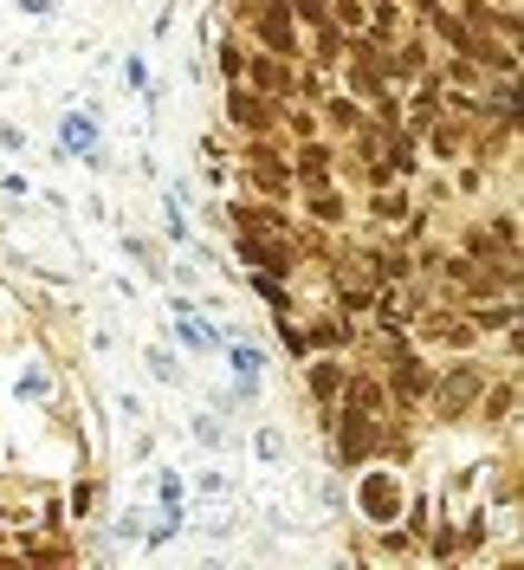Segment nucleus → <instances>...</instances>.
<instances>
[{
  "instance_id": "obj_1",
  "label": "nucleus",
  "mask_w": 524,
  "mask_h": 570,
  "mask_svg": "<svg viewBox=\"0 0 524 570\" xmlns=\"http://www.w3.org/2000/svg\"><path fill=\"white\" fill-rule=\"evenodd\" d=\"M486 376H492V363L479 351L454 356V363H434V383L421 395V415H427V422H466L473 402H479V390H486Z\"/></svg>"
},
{
  "instance_id": "obj_2",
  "label": "nucleus",
  "mask_w": 524,
  "mask_h": 570,
  "mask_svg": "<svg viewBox=\"0 0 524 570\" xmlns=\"http://www.w3.org/2000/svg\"><path fill=\"white\" fill-rule=\"evenodd\" d=\"M408 344L421 356H466V351H486V331L466 318L459 305L427 298V305H415V318H408Z\"/></svg>"
},
{
  "instance_id": "obj_3",
  "label": "nucleus",
  "mask_w": 524,
  "mask_h": 570,
  "mask_svg": "<svg viewBox=\"0 0 524 570\" xmlns=\"http://www.w3.org/2000/svg\"><path fill=\"white\" fill-rule=\"evenodd\" d=\"M317 428H324V448H330V466L337 473H356V466L383 461V422L376 415L330 402V409H317Z\"/></svg>"
},
{
  "instance_id": "obj_4",
  "label": "nucleus",
  "mask_w": 524,
  "mask_h": 570,
  "mask_svg": "<svg viewBox=\"0 0 524 570\" xmlns=\"http://www.w3.org/2000/svg\"><path fill=\"white\" fill-rule=\"evenodd\" d=\"M220 130H234V142L240 137H279V98H259L253 85H227L220 91Z\"/></svg>"
},
{
  "instance_id": "obj_5",
  "label": "nucleus",
  "mask_w": 524,
  "mask_h": 570,
  "mask_svg": "<svg viewBox=\"0 0 524 570\" xmlns=\"http://www.w3.org/2000/svg\"><path fill=\"white\" fill-rule=\"evenodd\" d=\"M220 227H240V234H259V240H279L298 227V214L285 208V202H259V195H227L220 208H214Z\"/></svg>"
},
{
  "instance_id": "obj_6",
  "label": "nucleus",
  "mask_w": 524,
  "mask_h": 570,
  "mask_svg": "<svg viewBox=\"0 0 524 570\" xmlns=\"http://www.w3.org/2000/svg\"><path fill=\"white\" fill-rule=\"evenodd\" d=\"M349 512H356L363 525H395V519H402V480L376 461L356 466V499H349Z\"/></svg>"
},
{
  "instance_id": "obj_7",
  "label": "nucleus",
  "mask_w": 524,
  "mask_h": 570,
  "mask_svg": "<svg viewBox=\"0 0 524 570\" xmlns=\"http://www.w3.org/2000/svg\"><path fill=\"white\" fill-rule=\"evenodd\" d=\"M473 415H479L486 428H498L505 454H518V370L498 363V376H486V390H479V402H473Z\"/></svg>"
},
{
  "instance_id": "obj_8",
  "label": "nucleus",
  "mask_w": 524,
  "mask_h": 570,
  "mask_svg": "<svg viewBox=\"0 0 524 570\" xmlns=\"http://www.w3.org/2000/svg\"><path fill=\"white\" fill-rule=\"evenodd\" d=\"M291 214H298V220H312V227H324V234H349L356 202H349L344 181H324V188H298V195H291Z\"/></svg>"
},
{
  "instance_id": "obj_9",
  "label": "nucleus",
  "mask_w": 524,
  "mask_h": 570,
  "mask_svg": "<svg viewBox=\"0 0 524 570\" xmlns=\"http://www.w3.org/2000/svg\"><path fill=\"white\" fill-rule=\"evenodd\" d=\"M240 85H253L259 98H279V105H291V98H298V66H291V59H279V52H259V46H246Z\"/></svg>"
},
{
  "instance_id": "obj_10",
  "label": "nucleus",
  "mask_w": 524,
  "mask_h": 570,
  "mask_svg": "<svg viewBox=\"0 0 524 570\" xmlns=\"http://www.w3.org/2000/svg\"><path fill=\"white\" fill-rule=\"evenodd\" d=\"M473 130H479V124H473L466 110H441V117H434L415 142H421V156H427V163H441V169H447V163H459V156H466Z\"/></svg>"
},
{
  "instance_id": "obj_11",
  "label": "nucleus",
  "mask_w": 524,
  "mask_h": 570,
  "mask_svg": "<svg viewBox=\"0 0 524 570\" xmlns=\"http://www.w3.org/2000/svg\"><path fill=\"white\" fill-rule=\"evenodd\" d=\"M7 558H20V564H71L78 558V538L46 532V525H20V532L7 538Z\"/></svg>"
},
{
  "instance_id": "obj_12",
  "label": "nucleus",
  "mask_w": 524,
  "mask_h": 570,
  "mask_svg": "<svg viewBox=\"0 0 524 570\" xmlns=\"http://www.w3.org/2000/svg\"><path fill=\"white\" fill-rule=\"evenodd\" d=\"M349 363H356V356H344V351H312L305 363H298V370H305V395H312V409H330V402L344 395Z\"/></svg>"
},
{
  "instance_id": "obj_13",
  "label": "nucleus",
  "mask_w": 524,
  "mask_h": 570,
  "mask_svg": "<svg viewBox=\"0 0 524 570\" xmlns=\"http://www.w3.org/2000/svg\"><path fill=\"white\" fill-rule=\"evenodd\" d=\"M285 163H291V188H324V181H337V142L330 137L291 142Z\"/></svg>"
},
{
  "instance_id": "obj_14",
  "label": "nucleus",
  "mask_w": 524,
  "mask_h": 570,
  "mask_svg": "<svg viewBox=\"0 0 524 570\" xmlns=\"http://www.w3.org/2000/svg\"><path fill=\"white\" fill-rule=\"evenodd\" d=\"M473 124H518V78H486L473 91Z\"/></svg>"
},
{
  "instance_id": "obj_15",
  "label": "nucleus",
  "mask_w": 524,
  "mask_h": 570,
  "mask_svg": "<svg viewBox=\"0 0 524 570\" xmlns=\"http://www.w3.org/2000/svg\"><path fill=\"white\" fill-rule=\"evenodd\" d=\"M356 331H363V324L356 318H344V312H330V305H317L312 312V324H305V344H312V351H356Z\"/></svg>"
},
{
  "instance_id": "obj_16",
  "label": "nucleus",
  "mask_w": 524,
  "mask_h": 570,
  "mask_svg": "<svg viewBox=\"0 0 524 570\" xmlns=\"http://www.w3.org/2000/svg\"><path fill=\"white\" fill-rule=\"evenodd\" d=\"M317 117H324V137H330V142H349L363 124H369V105H363V98H349V91H330V98L317 105Z\"/></svg>"
},
{
  "instance_id": "obj_17",
  "label": "nucleus",
  "mask_w": 524,
  "mask_h": 570,
  "mask_svg": "<svg viewBox=\"0 0 524 570\" xmlns=\"http://www.w3.org/2000/svg\"><path fill=\"white\" fill-rule=\"evenodd\" d=\"M59 149H66V156H78V163H91V169H105V163H110L91 117H66V124H59Z\"/></svg>"
},
{
  "instance_id": "obj_18",
  "label": "nucleus",
  "mask_w": 524,
  "mask_h": 570,
  "mask_svg": "<svg viewBox=\"0 0 524 570\" xmlns=\"http://www.w3.org/2000/svg\"><path fill=\"white\" fill-rule=\"evenodd\" d=\"M279 137L285 142H312V137H324V117H317V105H279Z\"/></svg>"
},
{
  "instance_id": "obj_19",
  "label": "nucleus",
  "mask_w": 524,
  "mask_h": 570,
  "mask_svg": "<svg viewBox=\"0 0 524 570\" xmlns=\"http://www.w3.org/2000/svg\"><path fill=\"white\" fill-rule=\"evenodd\" d=\"M175 337H181V344H188V351H220V337H214L208 324H201V312H195V305H188V298H175Z\"/></svg>"
},
{
  "instance_id": "obj_20",
  "label": "nucleus",
  "mask_w": 524,
  "mask_h": 570,
  "mask_svg": "<svg viewBox=\"0 0 524 570\" xmlns=\"http://www.w3.org/2000/svg\"><path fill=\"white\" fill-rule=\"evenodd\" d=\"M447 169H454V202H479V195H492V169H479V163H473V156H459V163H447Z\"/></svg>"
},
{
  "instance_id": "obj_21",
  "label": "nucleus",
  "mask_w": 524,
  "mask_h": 570,
  "mask_svg": "<svg viewBox=\"0 0 524 570\" xmlns=\"http://www.w3.org/2000/svg\"><path fill=\"white\" fill-rule=\"evenodd\" d=\"M240 66H246V39L220 27V33H214V71H220V85H234V78H240Z\"/></svg>"
},
{
  "instance_id": "obj_22",
  "label": "nucleus",
  "mask_w": 524,
  "mask_h": 570,
  "mask_svg": "<svg viewBox=\"0 0 524 570\" xmlns=\"http://www.w3.org/2000/svg\"><path fill=\"white\" fill-rule=\"evenodd\" d=\"M91 505H98V480H71L66 487V519H91Z\"/></svg>"
},
{
  "instance_id": "obj_23",
  "label": "nucleus",
  "mask_w": 524,
  "mask_h": 570,
  "mask_svg": "<svg viewBox=\"0 0 524 570\" xmlns=\"http://www.w3.org/2000/svg\"><path fill=\"white\" fill-rule=\"evenodd\" d=\"M291 20H298V33L330 27V0H291Z\"/></svg>"
},
{
  "instance_id": "obj_24",
  "label": "nucleus",
  "mask_w": 524,
  "mask_h": 570,
  "mask_svg": "<svg viewBox=\"0 0 524 570\" xmlns=\"http://www.w3.org/2000/svg\"><path fill=\"white\" fill-rule=\"evenodd\" d=\"M330 20H337L344 33H363V27H369V0H330Z\"/></svg>"
},
{
  "instance_id": "obj_25",
  "label": "nucleus",
  "mask_w": 524,
  "mask_h": 570,
  "mask_svg": "<svg viewBox=\"0 0 524 570\" xmlns=\"http://www.w3.org/2000/svg\"><path fill=\"white\" fill-rule=\"evenodd\" d=\"M227 363H234V376H266V351H253V344H227Z\"/></svg>"
},
{
  "instance_id": "obj_26",
  "label": "nucleus",
  "mask_w": 524,
  "mask_h": 570,
  "mask_svg": "<svg viewBox=\"0 0 524 570\" xmlns=\"http://www.w3.org/2000/svg\"><path fill=\"white\" fill-rule=\"evenodd\" d=\"M246 279H253V292H259L273 312H279V305H291V285H285V279H273V273H246Z\"/></svg>"
},
{
  "instance_id": "obj_27",
  "label": "nucleus",
  "mask_w": 524,
  "mask_h": 570,
  "mask_svg": "<svg viewBox=\"0 0 524 570\" xmlns=\"http://www.w3.org/2000/svg\"><path fill=\"white\" fill-rule=\"evenodd\" d=\"M175 532H181V505H162V519H156V525L142 532V544H156V551H162V544H169Z\"/></svg>"
},
{
  "instance_id": "obj_28",
  "label": "nucleus",
  "mask_w": 524,
  "mask_h": 570,
  "mask_svg": "<svg viewBox=\"0 0 524 570\" xmlns=\"http://www.w3.org/2000/svg\"><path fill=\"white\" fill-rule=\"evenodd\" d=\"M169 240H175V247H195V227H188L181 202H169Z\"/></svg>"
},
{
  "instance_id": "obj_29",
  "label": "nucleus",
  "mask_w": 524,
  "mask_h": 570,
  "mask_svg": "<svg viewBox=\"0 0 524 570\" xmlns=\"http://www.w3.org/2000/svg\"><path fill=\"white\" fill-rule=\"evenodd\" d=\"M227 402H234V409H253V402H259V376H234Z\"/></svg>"
},
{
  "instance_id": "obj_30",
  "label": "nucleus",
  "mask_w": 524,
  "mask_h": 570,
  "mask_svg": "<svg viewBox=\"0 0 524 570\" xmlns=\"http://www.w3.org/2000/svg\"><path fill=\"white\" fill-rule=\"evenodd\" d=\"M253 448H259V461H285V434H279V428H259V441H253Z\"/></svg>"
},
{
  "instance_id": "obj_31",
  "label": "nucleus",
  "mask_w": 524,
  "mask_h": 570,
  "mask_svg": "<svg viewBox=\"0 0 524 570\" xmlns=\"http://www.w3.org/2000/svg\"><path fill=\"white\" fill-rule=\"evenodd\" d=\"M123 247H130V259H142V266H149V273H156V266H162V259H156V240H142V234H123Z\"/></svg>"
},
{
  "instance_id": "obj_32",
  "label": "nucleus",
  "mask_w": 524,
  "mask_h": 570,
  "mask_svg": "<svg viewBox=\"0 0 524 570\" xmlns=\"http://www.w3.org/2000/svg\"><path fill=\"white\" fill-rule=\"evenodd\" d=\"M110 532L123 538V544H137V538H142V512H123V519H117V525H110Z\"/></svg>"
},
{
  "instance_id": "obj_33",
  "label": "nucleus",
  "mask_w": 524,
  "mask_h": 570,
  "mask_svg": "<svg viewBox=\"0 0 524 570\" xmlns=\"http://www.w3.org/2000/svg\"><path fill=\"white\" fill-rule=\"evenodd\" d=\"M195 441H201V448H220V422H214V415H195Z\"/></svg>"
},
{
  "instance_id": "obj_34",
  "label": "nucleus",
  "mask_w": 524,
  "mask_h": 570,
  "mask_svg": "<svg viewBox=\"0 0 524 570\" xmlns=\"http://www.w3.org/2000/svg\"><path fill=\"white\" fill-rule=\"evenodd\" d=\"M156 493H162V505H181V473H162V480H156Z\"/></svg>"
},
{
  "instance_id": "obj_35",
  "label": "nucleus",
  "mask_w": 524,
  "mask_h": 570,
  "mask_svg": "<svg viewBox=\"0 0 524 570\" xmlns=\"http://www.w3.org/2000/svg\"><path fill=\"white\" fill-rule=\"evenodd\" d=\"M149 370H156L162 383H175V356H169V351H149Z\"/></svg>"
},
{
  "instance_id": "obj_36",
  "label": "nucleus",
  "mask_w": 524,
  "mask_h": 570,
  "mask_svg": "<svg viewBox=\"0 0 524 570\" xmlns=\"http://www.w3.org/2000/svg\"><path fill=\"white\" fill-rule=\"evenodd\" d=\"M20 7H27V13H46V7H52V0H20Z\"/></svg>"
}]
</instances>
